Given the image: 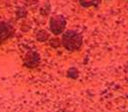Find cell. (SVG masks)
Here are the masks:
<instances>
[{
  "label": "cell",
  "instance_id": "6da1fadb",
  "mask_svg": "<svg viewBox=\"0 0 128 112\" xmlns=\"http://www.w3.org/2000/svg\"><path fill=\"white\" fill-rule=\"evenodd\" d=\"M61 44L69 51L78 50L82 45V36L80 33L74 30H68L63 33Z\"/></svg>",
  "mask_w": 128,
  "mask_h": 112
},
{
  "label": "cell",
  "instance_id": "7a4b0ae2",
  "mask_svg": "<svg viewBox=\"0 0 128 112\" xmlns=\"http://www.w3.org/2000/svg\"><path fill=\"white\" fill-rule=\"evenodd\" d=\"M66 26V19L62 15L53 16L50 19V30L53 34H60Z\"/></svg>",
  "mask_w": 128,
  "mask_h": 112
},
{
  "label": "cell",
  "instance_id": "3957f363",
  "mask_svg": "<svg viewBox=\"0 0 128 112\" xmlns=\"http://www.w3.org/2000/svg\"><path fill=\"white\" fill-rule=\"evenodd\" d=\"M13 35V27L7 22H0V43H3Z\"/></svg>",
  "mask_w": 128,
  "mask_h": 112
},
{
  "label": "cell",
  "instance_id": "277c9868",
  "mask_svg": "<svg viewBox=\"0 0 128 112\" xmlns=\"http://www.w3.org/2000/svg\"><path fill=\"white\" fill-rule=\"evenodd\" d=\"M40 62V56L38 53L34 51L28 52L24 57V65L27 67H36Z\"/></svg>",
  "mask_w": 128,
  "mask_h": 112
},
{
  "label": "cell",
  "instance_id": "5b68a950",
  "mask_svg": "<svg viewBox=\"0 0 128 112\" xmlns=\"http://www.w3.org/2000/svg\"><path fill=\"white\" fill-rule=\"evenodd\" d=\"M48 37H49L48 33H47L46 31H44V30H41V31H39V32L37 33V39H38L39 41H42V42H43V41L47 40Z\"/></svg>",
  "mask_w": 128,
  "mask_h": 112
},
{
  "label": "cell",
  "instance_id": "8992f818",
  "mask_svg": "<svg viewBox=\"0 0 128 112\" xmlns=\"http://www.w3.org/2000/svg\"><path fill=\"white\" fill-rule=\"evenodd\" d=\"M68 76L71 77V78H73V79L77 78V76H78V71H77V69L71 68V69L68 71Z\"/></svg>",
  "mask_w": 128,
  "mask_h": 112
}]
</instances>
